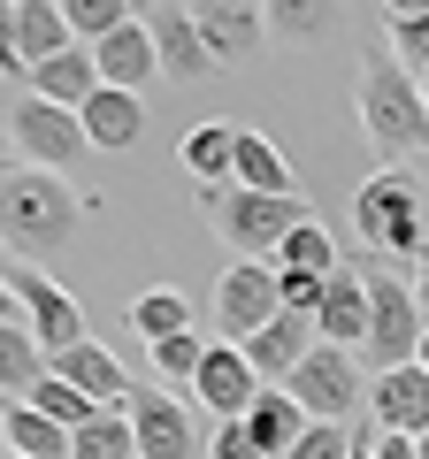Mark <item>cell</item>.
<instances>
[{
	"label": "cell",
	"instance_id": "obj_36",
	"mask_svg": "<svg viewBox=\"0 0 429 459\" xmlns=\"http://www.w3.org/2000/svg\"><path fill=\"white\" fill-rule=\"evenodd\" d=\"M0 77H31L23 47H16V0H0Z\"/></svg>",
	"mask_w": 429,
	"mask_h": 459
},
{
	"label": "cell",
	"instance_id": "obj_31",
	"mask_svg": "<svg viewBox=\"0 0 429 459\" xmlns=\"http://www.w3.org/2000/svg\"><path fill=\"white\" fill-rule=\"evenodd\" d=\"M23 406H39V413H47V421H62L69 437H77V429H84V421H92V413H100L92 398H84L77 383H62V376H47V383H39V391H31V398H23Z\"/></svg>",
	"mask_w": 429,
	"mask_h": 459
},
{
	"label": "cell",
	"instance_id": "obj_37",
	"mask_svg": "<svg viewBox=\"0 0 429 459\" xmlns=\"http://www.w3.org/2000/svg\"><path fill=\"white\" fill-rule=\"evenodd\" d=\"M207 459H261V444L246 437V421H223V429H214V444H207Z\"/></svg>",
	"mask_w": 429,
	"mask_h": 459
},
{
	"label": "cell",
	"instance_id": "obj_42",
	"mask_svg": "<svg viewBox=\"0 0 429 459\" xmlns=\"http://www.w3.org/2000/svg\"><path fill=\"white\" fill-rule=\"evenodd\" d=\"M0 459H8V398H0Z\"/></svg>",
	"mask_w": 429,
	"mask_h": 459
},
{
	"label": "cell",
	"instance_id": "obj_4",
	"mask_svg": "<svg viewBox=\"0 0 429 459\" xmlns=\"http://www.w3.org/2000/svg\"><path fill=\"white\" fill-rule=\"evenodd\" d=\"M353 230H361L376 253H414V261H422V192H414L407 169H376V177L353 192Z\"/></svg>",
	"mask_w": 429,
	"mask_h": 459
},
{
	"label": "cell",
	"instance_id": "obj_7",
	"mask_svg": "<svg viewBox=\"0 0 429 459\" xmlns=\"http://www.w3.org/2000/svg\"><path fill=\"white\" fill-rule=\"evenodd\" d=\"M284 391L299 398V413H307V421H353V406H361V360H353V352H337V344H314Z\"/></svg>",
	"mask_w": 429,
	"mask_h": 459
},
{
	"label": "cell",
	"instance_id": "obj_13",
	"mask_svg": "<svg viewBox=\"0 0 429 459\" xmlns=\"http://www.w3.org/2000/svg\"><path fill=\"white\" fill-rule=\"evenodd\" d=\"M314 344H322V329H314L307 314H276V322H268V329H253V337L238 344V352L253 360V376H261V383H276V391H284V383L299 376V360H307Z\"/></svg>",
	"mask_w": 429,
	"mask_h": 459
},
{
	"label": "cell",
	"instance_id": "obj_39",
	"mask_svg": "<svg viewBox=\"0 0 429 459\" xmlns=\"http://www.w3.org/2000/svg\"><path fill=\"white\" fill-rule=\"evenodd\" d=\"M414 299H422V314H429V246H422V261H414Z\"/></svg>",
	"mask_w": 429,
	"mask_h": 459
},
{
	"label": "cell",
	"instance_id": "obj_38",
	"mask_svg": "<svg viewBox=\"0 0 429 459\" xmlns=\"http://www.w3.org/2000/svg\"><path fill=\"white\" fill-rule=\"evenodd\" d=\"M376 459H422V444H414V437H383V429H376Z\"/></svg>",
	"mask_w": 429,
	"mask_h": 459
},
{
	"label": "cell",
	"instance_id": "obj_17",
	"mask_svg": "<svg viewBox=\"0 0 429 459\" xmlns=\"http://www.w3.org/2000/svg\"><path fill=\"white\" fill-rule=\"evenodd\" d=\"M54 376L62 383H77L92 406H131V376H123V360L108 352L100 337H84V344H69L62 360H54Z\"/></svg>",
	"mask_w": 429,
	"mask_h": 459
},
{
	"label": "cell",
	"instance_id": "obj_16",
	"mask_svg": "<svg viewBox=\"0 0 429 459\" xmlns=\"http://www.w3.org/2000/svg\"><path fill=\"white\" fill-rule=\"evenodd\" d=\"M146 31H153V54H162V77H207L214 69V54H207V39H199V16L192 8H146Z\"/></svg>",
	"mask_w": 429,
	"mask_h": 459
},
{
	"label": "cell",
	"instance_id": "obj_35",
	"mask_svg": "<svg viewBox=\"0 0 429 459\" xmlns=\"http://www.w3.org/2000/svg\"><path fill=\"white\" fill-rule=\"evenodd\" d=\"M199 360H207V344H199L192 329H184V337H169V344H153V368H162L169 383H192V376H199Z\"/></svg>",
	"mask_w": 429,
	"mask_h": 459
},
{
	"label": "cell",
	"instance_id": "obj_34",
	"mask_svg": "<svg viewBox=\"0 0 429 459\" xmlns=\"http://www.w3.org/2000/svg\"><path fill=\"white\" fill-rule=\"evenodd\" d=\"M268 31L276 39H314V31H330V8H307V0H284V8H261Z\"/></svg>",
	"mask_w": 429,
	"mask_h": 459
},
{
	"label": "cell",
	"instance_id": "obj_6",
	"mask_svg": "<svg viewBox=\"0 0 429 459\" xmlns=\"http://www.w3.org/2000/svg\"><path fill=\"white\" fill-rule=\"evenodd\" d=\"M422 299H414V283H391V276H368V360L376 368H407L414 352H422Z\"/></svg>",
	"mask_w": 429,
	"mask_h": 459
},
{
	"label": "cell",
	"instance_id": "obj_2",
	"mask_svg": "<svg viewBox=\"0 0 429 459\" xmlns=\"http://www.w3.org/2000/svg\"><path fill=\"white\" fill-rule=\"evenodd\" d=\"M77 238V199L47 169H0V246L8 261H47Z\"/></svg>",
	"mask_w": 429,
	"mask_h": 459
},
{
	"label": "cell",
	"instance_id": "obj_3",
	"mask_svg": "<svg viewBox=\"0 0 429 459\" xmlns=\"http://www.w3.org/2000/svg\"><path fill=\"white\" fill-rule=\"evenodd\" d=\"M199 207L223 222V238L238 246V261H261V268H276L284 238L314 222L307 199H268V192H238V184L231 192H199Z\"/></svg>",
	"mask_w": 429,
	"mask_h": 459
},
{
	"label": "cell",
	"instance_id": "obj_14",
	"mask_svg": "<svg viewBox=\"0 0 429 459\" xmlns=\"http://www.w3.org/2000/svg\"><path fill=\"white\" fill-rule=\"evenodd\" d=\"M314 329H322V344H337V352H361L368 344V276L361 268H337V276L322 283Z\"/></svg>",
	"mask_w": 429,
	"mask_h": 459
},
{
	"label": "cell",
	"instance_id": "obj_40",
	"mask_svg": "<svg viewBox=\"0 0 429 459\" xmlns=\"http://www.w3.org/2000/svg\"><path fill=\"white\" fill-rule=\"evenodd\" d=\"M0 322H16V291H8V276H0Z\"/></svg>",
	"mask_w": 429,
	"mask_h": 459
},
{
	"label": "cell",
	"instance_id": "obj_27",
	"mask_svg": "<svg viewBox=\"0 0 429 459\" xmlns=\"http://www.w3.org/2000/svg\"><path fill=\"white\" fill-rule=\"evenodd\" d=\"M69 459H138V437H131V406H100L92 421L69 437Z\"/></svg>",
	"mask_w": 429,
	"mask_h": 459
},
{
	"label": "cell",
	"instance_id": "obj_10",
	"mask_svg": "<svg viewBox=\"0 0 429 459\" xmlns=\"http://www.w3.org/2000/svg\"><path fill=\"white\" fill-rule=\"evenodd\" d=\"M368 413H376L383 437H429V368L407 360V368H383L368 383Z\"/></svg>",
	"mask_w": 429,
	"mask_h": 459
},
{
	"label": "cell",
	"instance_id": "obj_21",
	"mask_svg": "<svg viewBox=\"0 0 429 459\" xmlns=\"http://www.w3.org/2000/svg\"><path fill=\"white\" fill-rule=\"evenodd\" d=\"M231 184H238V192H268V199H299V177H292V161H284V146L261 138V131H238Z\"/></svg>",
	"mask_w": 429,
	"mask_h": 459
},
{
	"label": "cell",
	"instance_id": "obj_22",
	"mask_svg": "<svg viewBox=\"0 0 429 459\" xmlns=\"http://www.w3.org/2000/svg\"><path fill=\"white\" fill-rule=\"evenodd\" d=\"M246 437L261 444V459H284L299 437H307V413H299V398L276 391V383H261V398H253V413H246Z\"/></svg>",
	"mask_w": 429,
	"mask_h": 459
},
{
	"label": "cell",
	"instance_id": "obj_5",
	"mask_svg": "<svg viewBox=\"0 0 429 459\" xmlns=\"http://www.w3.org/2000/svg\"><path fill=\"white\" fill-rule=\"evenodd\" d=\"M0 276H8V291H16V314L31 322V337H39V352H47V360H62L69 344H84V337H92V329H84V307H77V299H69L62 283L47 276V268L8 261Z\"/></svg>",
	"mask_w": 429,
	"mask_h": 459
},
{
	"label": "cell",
	"instance_id": "obj_25",
	"mask_svg": "<svg viewBox=\"0 0 429 459\" xmlns=\"http://www.w3.org/2000/svg\"><path fill=\"white\" fill-rule=\"evenodd\" d=\"M184 169H192V184H199V192H231V169H238V131H214V123L184 131Z\"/></svg>",
	"mask_w": 429,
	"mask_h": 459
},
{
	"label": "cell",
	"instance_id": "obj_46",
	"mask_svg": "<svg viewBox=\"0 0 429 459\" xmlns=\"http://www.w3.org/2000/svg\"><path fill=\"white\" fill-rule=\"evenodd\" d=\"M8 459H16V452H8Z\"/></svg>",
	"mask_w": 429,
	"mask_h": 459
},
{
	"label": "cell",
	"instance_id": "obj_1",
	"mask_svg": "<svg viewBox=\"0 0 429 459\" xmlns=\"http://www.w3.org/2000/svg\"><path fill=\"white\" fill-rule=\"evenodd\" d=\"M353 108H361V131H368V146H376L383 169L429 153V100H422V84L407 77V62H398L391 47H368V54H361Z\"/></svg>",
	"mask_w": 429,
	"mask_h": 459
},
{
	"label": "cell",
	"instance_id": "obj_41",
	"mask_svg": "<svg viewBox=\"0 0 429 459\" xmlns=\"http://www.w3.org/2000/svg\"><path fill=\"white\" fill-rule=\"evenodd\" d=\"M346 459H376V437H353V452Z\"/></svg>",
	"mask_w": 429,
	"mask_h": 459
},
{
	"label": "cell",
	"instance_id": "obj_33",
	"mask_svg": "<svg viewBox=\"0 0 429 459\" xmlns=\"http://www.w3.org/2000/svg\"><path fill=\"white\" fill-rule=\"evenodd\" d=\"M346 452H353V421H307V437L284 459H346Z\"/></svg>",
	"mask_w": 429,
	"mask_h": 459
},
{
	"label": "cell",
	"instance_id": "obj_8",
	"mask_svg": "<svg viewBox=\"0 0 429 459\" xmlns=\"http://www.w3.org/2000/svg\"><path fill=\"white\" fill-rule=\"evenodd\" d=\"M8 138H16L23 169H47V177H54V169H69L84 146H92L77 115H69V108H54V100H39V92L23 100L16 115H8Z\"/></svg>",
	"mask_w": 429,
	"mask_h": 459
},
{
	"label": "cell",
	"instance_id": "obj_30",
	"mask_svg": "<svg viewBox=\"0 0 429 459\" xmlns=\"http://www.w3.org/2000/svg\"><path fill=\"white\" fill-rule=\"evenodd\" d=\"M62 16H69V39H77V47H100V39H116L123 23H138L123 0H62Z\"/></svg>",
	"mask_w": 429,
	"mask_h": 459
},
{
	"label": "cell",
	"instance_id": "obj_26",
	"mask_svg": "<svg viewBox=\"0 0 429 459\" xmlns=\"http://www.w3.org/2000/svg\"><path fill=\"white\" fill-rule=\"evenodd\" d=\"M131 329L146 344H169V337H184L192 329V299L177 291V283H146V291L131 299Z\"/></svg>",
	"mask_w": 429,
	"mask_h": 459
},
{
	"label": "cell",
	"instance_id": "obj_15",
	"mask_svg": "<svg viewBox=\"0 0 429 459\" xmlns=\"http://www.w3.org/2000/svg\"><path fill=\"white\" fill-rule=\"evenodd\" d=\"M92 69H100V84H108V92H146V77H162V54H153L146 16L123 23L116 39H100V47H92Z\"/></svg>",
	"mask_w": 429,
	"mask_h": 459
},
{
	"label": "cell",
	"instance_id": "obj_32",
	"mask_svg": "<svg viewBox=\"0 0 429 459\" xmlns=\"http://www.w3.org/2000/svg\"><path fill=\"white\" fill-rule=\"evenodd\" d=\"M391 54L429 77V8H391Z\"/></svg>",
	"mask_w": 429,
	"mask_h": 459
},
{
	"label": "cell",
	"instance_id": "obj_44",
	"mask_svg": "<svg viewBox=\"0 0 429 459\" xmlns=\"http://www.w3.org/2000/svg\"><path fill=\"white\" fill-rule=\"evenodd\" d=\"M414 444H422V459H429V437H414Z\"/></svg>",
	"mask_w": 429,
	"mask_h": 459
},
{
	"label": "cell",
	"instance_id": "obj_20",
	"mask_svg": "<svg viewBox=\"0 0 429 459\" xmlns=\"http://www.w3.org/2000/svg\"><path fill=\"white\" fill-rule=\"evenodd\" d=\"M47 376H54V360L39 352L31 322H23V314H16V322H0V398H8V406H23Z\"/></svg>",
	"mask_w": 429,
	"mask_h": 459
},
{
	"label": "cell",
	"instance_id": "obj_28",
	"mask_svg": "<svg viewBox=\"0 0 429 459\" xmlns=\"http://www.w3.org/2000/svg\"><path fill=\"white\" fill-rule=\"evenodd\" d=\"M8 452L16 459H69V429L47 421L39 406H8Z\"/></svg>",
	"mask_w": 429,
	"mask_h": 459
},
{
	"label": "cell",
	"instance_id": "obj_11",
	"mask_svg": "<svg viewBox=\"0 0 429 459\" xmlns=\"http://www.w3.org/2000/svg\"><path fill=\"white\" fill-rule=\"evenodd\" d=\"M192 398L207 413H223V421H246L253 398H261V376H253V360L238 344H207V360H199V376H192Z\"/></svg>",
	"mask_w": 429,
	"mask_h": 459
},
{
	"label": "cell",
	"instance_id": "obj_18",
	"mask_svg": "<svg viewBox=\"0 0 429 459\" xmlns=\"http://www.w3.org/2000/svg\"><path fill=\"white\" fill-rule=\"evenodd\" d=\"M77 123H84V138H92L100 153H131L138 138H146V108H138V92H108V84L77 108Z\"/></svg>",
	"mask_w": 429,
	"mask_h": 459
},
{
	"label": "cell",
	"instance_id": "obj_9",
	"mask_svg": "<svg viewBox=\"0 0 429 459\" xmlns=\"http://www.w3.org/2000/svg\"><path fill=\"white\" fill-rule=\"evenodd\" d=\"M276 314H284L276 268H261V261H231V268H223V283H214V322H223L231 344H246L253 329H268Z\"/></svg>",
	"mask_w": 429,
	"mask_h": 459
},
{
	"label": "cell",
	"instance_id": "obj_24",
	"mask_svg": "<svg viewBox=\"0 0 429 459\" xmlns=\"http://www.w3.org/2000/svg\"><path fill=\"white\" fill-rule=\"evenodd\" d=\"M31 92H39V100H54V108H69V115H77L84 100L100 92V69H92V47H69V54H54L47 69H31Z\"/></svg>",
	"mask_w": 429,
	"mask_h": 459
},
{
	"label": "cell",
	"instance_id": "obj_12",
	"mask_svg": "<svg viewBox=\"0 0 429 459\" xmlns=\"http://www.w3.org/2000/svg\"><path fill=\"white\" fill-rule=\"evenodd\" d=\"M131 437L138 459H199V429L169 391H131Z\"/></svg>",
	"mask_w": 429,
	"mask_h": 459
},
{
	"label": "cell",
	"instance_id": "obj_29",
	"mask_svg": "<svg viewBox=\"0 0 429 459\" xmlns=\"http://www.w3.org/2000/svg\"><path fill=\"white\" fill-rule=\"evenodd\" d=\"M276 268H292V276H337V246H330V230L322 222H307V230H292L284 238V253H276Z\"/></svg>",
	"mask_w": 429,
	"mask_h": 459
},
{
	"label": "cell",
	"instance_id": "obj_45",
	"mask_svg": "<svg viewBox=\"0 0 429 459\" xmlns=\"http://www.w3.org/2000/svg\"><path fill=\"white\" fill-rule=\"evenodd\" d=\"M422 100H429V77H422Z\"/></svg>",
	"mask_w": 429,
	"mask_h": 459
},
{
	"label": "cell",
	"instance_id": "obj_23",
	"mask_svg": "<svg viewBox=\"0 0 429 459\" xmlns=\"http://www.w3.org/2000/svg\"><path fill=\"white\" fill-rule=\"evenodd\" d=\"M16 47H23V69H47L54 54H69V16L62 0H16Z\"/></svg>",
	"mask_w": 429,
	"mask_h": 459
},
{
	"label": "cell",
	"instance_id": "obj_43",
	"mask_svg": "<svg viewBox=\"0 0 429 459\" xmlns=\"http://www.w3.org/2000/svg\"><path fill=\"white\" fill-rule=\"evenodd\" d=\"M414 360H422V368H429V329H422V352H414Z\"/></svg>",
	"mask_w": 429,
	"mask_h": 459
},
{
	"label": "cell",
	"instance_id": "obj_19",
	"mask_svg": "<svg viewBox=\"0 0 429 459\" xmlns=\"http://www.w3.org/2000/svg\"><path fill=\"white\" fill-rule=\"evenodd\" d=\"M192 16H199V39H207L214 62H246V54L268 39V16L246 8V0H214V8H192Z\"/></svg>",
	"mask_w": 429,
	"mask_h": 459
}]
</instances>
